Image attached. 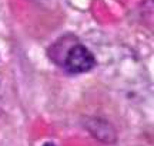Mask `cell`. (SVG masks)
<instances>
[{"label": "cell", "mask_w": 154, "mask_h": 146, "mask_svg": "<svg viewBox=\"0 0 154 146\" xmlns=\"http://www.w3.org/2000/svg\"><path fill=\"white\" fill-rule=\"evenodd\" d=\"M63 67L72 74H83L96 67V57L83 44H73L67 50Z\"/></svg>", "instance_id": "6da1fadb"}, {"label": "cell", "mask_w": 154, "mask_h": 146, "mask_svg": "<svg viewBox=\"0 0 154 146\" xmlns=\"http://www.w3.org/2000/svg\"><path fill=\"white\" fill-rule=\"evenodd\" d=\"M42 146H56V143H53V142H44V143H43V145H42Z\"/></svg>", "instance_id": "3957f363"}, {"label": "cell", "mask_w": 154, "mask_h": 146, "mask_svg": "<svg viewBox=\"0 0 154 146\" xmlns=\"http://www.w3.org/2000/svg\"><path fill=\"white\" fill-rule=\"evenodd\" d=\"M84 128L88 130V133L94 139L103 142V143H114L117 141V130L114 126L101 118H87L84 121Z\"/></svg>", "instance_id": "7a4b0ae2"}]
</instances>
